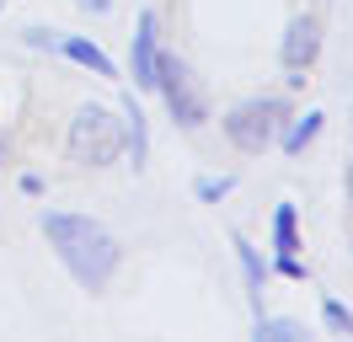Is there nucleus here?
Listing matches in <instances>:
<instances>
[{"label": "nucleus", "mask_w": 353, "mask_h": 342, "mask_svg": "<svg viewBox=\"0 0 353 342\" xmlns=\"http://www.w3.org/2000/svg\"><path fill=\"white\" fill-rule=\"evenodd\" d=\"M43 235H48V246L59 252L65 273L75 278L81 289L102 294V289L112 283V273H118V241H112V230L102 225V219L48 209L43 214Z\"/></svg>", "instance_id": "1"}, {"label": "nucleus", "mask_w": 353, "mask_h": 342, "mask_svg": "<svg viewBox=\"0 0 353 342\" xmlns=\"http://www.w3.org/2000/svg\"><path fill=\"white\" fill-rule=\"evenodd\" d=\"M129 150V139H123V118L118 112H108V107H81L75 112V123H70V161L75 166H112L118 155Z\"/></svg>", "instance_id": "2"}, {"label": "nucleus", "mask_w": 353, "mask_h": 342, "mask_svg": "<svg viewBox=\"0 0 353 342\" xmlns=\"http://www.w3.org/2000/svg\"><path fill=\"white\" fill-rule=\"evenodd\" d=\"M284 123H289V107L279 97H252V102H236L225 112V139L241 155H263L268 145H279Z\"/></svg>", "instance_id": "3"}, {"label": "nucleus", "mask_w": 353, "mask_h": 342, "mask_svg": "<svg viewBox=\"0 0 353 342\" xmlns=\"http://www.w3.org/2000/svg\"><path fill=\"white\" fill-rule=\"evenodd\" d=\"M155 91H161V102H166V112H172L176 128H203L209 123V102H203V91H199V81H193L188 59L161 54V59H155Z\"/></svg>", "instance_id": "4"}, {"label": "nucleus", "mask_w": 353, "mask_h": 342, "mask_svg": "<svg viewBox=\"0 0 353 342\" xmlns=\"http://www.w3.org/2000/svg\"><path fill=\"white\" fill-rule=\"evenodd\" d=\"M155 11H139L134 21V38H129V70H134V91H155Z\"/></svg>", "instance_id": "5"}, {"label": "nucleus", "mask_w": 353, "mask_h": 342, "mask_svg": "<svg viewBox=\"0 0 353 342\" xmlns=\"http://www.w3.org/2000/svg\"><path fill=\"white\" fill-rule=\"evenodd\" d=\"M284 70H310L321 59V17H294L284 32V48H279Z\"/></svg>", "instance_id": "6"}, {"label": "nucleus", "mask_w": 353, "mask_h": 342, "mask_svg": "<svg viewBox=\"0 0 353 342\" xmlns=\"http://www.w3.org/2000/svg\"><path fill=\"white\" fill-rule=\"evenodd\" d=\"M54 48H59L65 59H75L81 70H91L97 81H118V64H112L91 38H75V32H54Z\"/></svg>", "instance_id": "7"}, {"label": "nucleus", "mask_w": 353, "mask_h": 342, "mask_svg": "<svg viewBox=\"0 0 353 342\" xmlns=\"http://www.w3.org/2000/svg\"><path fill=\"white\" fill-rule=\"evenodd\" d=\"M230 246H236V262H241V273H246V294H252V310H263V289H268V262L257 256V246L246 241L241 230L230 235Z\"/></svg>", "instance_id": "8"}, {"label": "nucleus", "mask_w": 353, "mask_h": 342, "mask_svg": "<svg viewBox=\"0 0 353 342\" xmlns=\"http://www.w3.org/2000/svg\"><path fill=\"white\" fill-rule=\"evenodd\" d=\"M123 139H129V155H134V171L150 161V134H145V112H139V102H123Z\"/></svg>", "instance_id": "9"}, {"label": "nucleus", "mask_w": 353, "mask_h": 342, "mask_svg": "<svg viewBox=\"0 0 353 342\" xmlns=\"http://www.w3.org/2000/svg\"><path fill=\"white\" fill-rule=\"evenodd\" d=\"M273 252H279V256L300 252V219H294V203H279V209H273Z\"/></svg>", "instance_id": "10"}, {"label": "nucleus", "mask_w": 353, "mask_h": 342, "mask_svg": "<svg viewBox=\"0 0 353 342\" xmlns=\"http://www.w3.org/2000/svg\"><path fill=\"white\" fill-rule=\"evenodd\" d=\"M321 123H327L321 112H305V118H294V123L284 128V150H289V155H305V145L316 139V134H321Z\"/></svg>", "instance_id": "11"}, {"label": "nucleus", "mask_w": 353, "mask_h": 342, "mask_svg": "<svg viewBox=\"0 0 353 342\" xmlns=\"http://www.w3.org/2000/svg\"><path fill=\"white\" fill-rule=\"evenodd\" d=\"M321 321H327V332L332 337H353V310L343 305V299H321Z\"/></svg>", "instance_id": "12"}, {"label": "nucleus", "mask_w": 353, "mask_h": 342, "mask_svg": "<svg viewBox=\"0 0 353 342\" xmlns=\"http://www.w3.org/2000/svg\"><path fill=\"white\" fill-rule=\"evenodd\" d=\"M257 337H273V342H300V337H305V326H300V321H273V316H263V310H257Z\"/></svg>", "instance_id": "13"}, {"label": "nucleus", "mask_w": 353, "mask_h": 342, "mask_svg": "<svg viewBox=\"0 0 353 342\" xmlns=\"http://www.w3.org/2000/svg\"><path fill=\"white\" fill-rule=\"evenodd\" d=\"M230 188H236V177H199V188H193V192H199V203H220Z\"/></svg>", "instance_id": "14"}, {"label": "nucleus", "mask_w": 353, "mask_h": 342, "mask_svg": "<svg viewBox=\"0 0 353 342\" xmlns=\"http://www.w3.org/2000/svg\"><path fill=\"white\" fill-rule=\"evenodd\" d=\"M279 273L284 278H305V262H300V256H279Z\"/></svg>", "instance_id": "15"}, {"label": "nucleus", "mask_w": 353, "mask_h": 342, "mask_svg": "<svg viewBox=\"0 0 353 342\" xmlns=\"http://www.w3.org/2000/svg\"><path fill=\"white\" fill-rule=\"evenodd\" d=\"M81 6H86L91 17H108V11H112V0H81Z\"/></svg>", "instance_id": "16"}, {"label": "nucleus", "mask_w": 353, "mask_h": 342, "mask_svg": "<svg viewBox=\"0 0 353 342\" xmlns=\"http://www.w3.org/2000/svg\"><path fill=\"white\" fill-rule=\"evenodd\" d=\"M348 198H353V171H348Z\"/></svg>", "instance_id": "17"}, {"label": "nucleus", "mask_w": 353, "mask_h": 342, "mask_svg": "<svg viewBox=\"0 0 353 342\" xmlns=\"http://www.w3.org/2000/svg\"><path fill=\"white\" fill-rule=\"evenodd\" d=\"M0 11H6V0H0Z\"/></svg>", "instance_id": "18"}]
</instances>
